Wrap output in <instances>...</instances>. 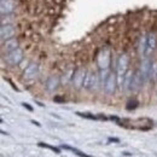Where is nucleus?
Segmentation results:
<instances>
[{
    "label": "nucleus",
    "mask_w": 157,
    "mask_h": 157,
    "mask_svg": "<svg viewBox=\"0 0 157 157\" xmlns=\"http://www.w3.org/2000/svg\"><path fill=\"white\" fill-rule=\"evenodd\" d=\"M78 116H81V117H85V118H90V120H97V116H94V115H91V114H81V113H78Z\"/></svg>",
    "instance_id": "412c9836"
},
{
    "label": "nucleus",
    "mask_w": 157,
    "mask_h": 157,
    "mask_svg": "<svg viewBox=\"0 0 157 157\" xmlns=\"http://www.w3.org/2000/svg\"><path fill=\"white\" fill-rule=\"evenodd\" d=\"M97 63H98L99 69H109L110 63H111V52L108 47H104L99 51Z\"/></svg>",
    "instance_id": "7ed1b4c3"
},
{
    "label": "nucleus",
    "mask_w": 157,
    "mask_h": 157,
    "mask_svg": "<svg viewBox=\"0 0 157 157\" xmlns=\"http://www.w3.org/2000/svg\"><path fill=\"white\" fill-rule=\"evenodd\" d=\"M16 35V28L13 24H2L0 28V36L1 41L12 39Z\"/></svg>",
    "instance_id": "0eeeda50"
},
{
    "label": "nucleus",
    "mask_w": 157,
    "mask_h": 157,
    "mask_svg": "<svg viewBox=\"0 0 157 157\" xmlns=\"http://www.w3.org/2000/svg\"><path fill=\"white\" fill-rule=\"evenodd\" d=\"M5 60L10 65H18L23 60V51L18 47V48H16L11 52H7L6 56H5Z\"/></svg>",
    "instance_id": "39448f33"
},
{
    "label": "nucleus",
    "mask_w": 157,
    "mask_h": 157,
    "mask_svg": "<svg viewBox=\"0 0 157 157\" xmlns=\"http://www.w3.org/2000/svg\"><path fill=\"white\" fill-rule=\"evenodd\" d=\"M144 81H145V80H144V78H143L141 73H140V71H136V73H134V75H133V80H132L131 91H133V92L139 91V90L141 88V86H143Z\"/></svg>",
    "instance_id": "9b49d317"
},
{
    "label": "nucleus",
    "mask_w": 157,
    "mask_h": 157,
    "mask_svg": "<svg viewBox=\"0 0 157 157\" xmlns=\"http://www.w3.org/2000/svg\"><path fill=\"white\" fill-rule=\"evenodd\" d=\"M16 48H18V40L16 38L2 41V51L4 52L7 53V52H11V51H13Z\"/></svg>",
    "instance_id": "f8f14e48"
},
{
    "label": "nucleus",
    "mask_w": 157,
    "mask_h": 157,
    "mask_svg": "<svg viewBox=\"0 0 157 157\" xmlns=\"http://www.w3.org/2000/svg\"><path fill=\"white\" fill-rule=\"evenodd\" d=\"M109 141H114V143H118L120 140H118L117 138H109Z\"/></svg>",
    "instance_id": "b1692460"
},
{
    "label": "nucleus",
    "mask_w": 157,
    "mask_h": 157,
    "mask_svg": "<svg viewBox=\"0 0 157 157\" xmlns=\"http://www.w3.org/2000/svg\"><path fill=\"white\" fill-rule=\"evenodd\" d=\"M157 50V34L155 32H147L146 33V48H145V53L143 57H147L150 58L154 52Z\"/></svg>",
    "instance_id": "f03ea898"
},
{
    "label": "nucleus",
    "mask_w": 157,
    "mask_h": 157,
    "mask_svg": "<svg viewBox=\"0 0 157 157\" xmlns=\"http://www.w3.org/2000/svg\"><path fill=\"white\" fill-rule=\"evenodd\" d=\"M22 105H23V106H24V108H27V109H28V110H29V111H33V108H32V106H30V105H29V104H27V103H23V104H22Z\"/></svg>",
    "instance_id": "5701e85b"
},
{
    "label": "nucleus",
    "mask_w": 157,
    "mask_h": 157,
    "mask_svg": "<svg viewBox=\"0 0 157 157\" xmlns=\"http://www.w3.org/2000/svg\"><path fill=\"white\" fill-rule=\"evenodd\" d=\"M128 65H129V57L126 53L120 55L116 62V78H117L118 88H122V83H123V78L126 73L128 71Z\"/></svg>",
    "instance_id": "f257e3e1"
},
{
    "label": "nucleus",
    "mask_w": 157,
    "mask_h": 157,
    "mask_svg": "<svg viewBox=\"0 0 157 157\" xmlns=\"http://www.w3.org/2000/svg\"><path fill=\"white\" fill-rule=\"evenodd\" d=\"M62 147H63V149H67V150L73 151L75 155H78V156H80V157H92V156H90V155H87V154H85V152H82V151H80V150H78V149H75V147L68 146V145H62Z\"/></svg>",
    "instance_id": "a211bd4d"
},
{
    "label": "nucleus",
    "mask_w": 157,
    "mask_h": 157,
    "mask_svg": "<svg viewBox=\"0 0 157 157\" xmlns=\"http://www.w3.org/2000/svg\"><path fill=\"white\" fill-rule=\"evenodd\" d=\"M151 67H152V62H151V59L147 58V57H144V59L141 60V64H140V69H139V71L141 73V75H143L144 80L150 78Z\"/></svg>",
    "instance_id": "9d476101"
},
{
    "label": "nucleus",
    "mask_w": 157,
    "mask_h": 157,
    "mask_svg": "<svg viewBox=\"0 0 157 157\" xmlns=\"http://www.w3.org/2000/svg\"><path fill=\"white\" fill-rule=\"evenodd\" d=\"M92 78H93V71H87L86 73V78H85V82H83V88L85 90H90L91 88Z\"/></svg>",
    "instance_id": "f3484780"
},
{
    "label": "nucleus",
    "mask_w": 157,
    "mask_h": 157,
    "mask_svg": "<svg viewBox=\"0 0 157 157\" xmlns=\"http://www.w3.org/2000/svg\"><path fill=\"white\" fill-rule=\"evenodd\" d=\"M133 75L134 73L132 70H128L124 75V78H123V83H122V88L123 91H131V85H132V80H133Z\"/></svg>",
    "instance_id": "4468645a"
},
{
    "label": "nucleus",
    "mask_w": 157,
    "mask_h": 157,
    "mask_svg": "<svg viewBox=\"0 0 157 157\" xmlns=\"http://www.w3.org/2000/svg\"><path fill=\"white\" fill-rule=\"evenodd\" d=\"M118 87L117 83V78H116V73H110L108 78L104 82V91L106 94H114L116 92Z\"/></svg>",
    "instance_id": "20e7f679"
},
{
    "label": "nucleus",
    "mask_w": 157,
    "mask_h": 157,
    "mask_svg": "<svg viewBox=\"0 0 157 157\" xmlns=\"http://www.w3.org/2000/svg\"><path fill=\"white\" fill-rule=\"evenodd\" d=\"M86 73L87 70H85L83 68H78L75 70L74 73V76H73V86L76 88V90H80L83 87V82H85V78H86Z\"/></svg>",
    "instance_id": "423d86ee"
},
{
    "label": "nucleus",
    "mask_w": 157,
    "mask_h": 157,
    "mask_svg": "<svg viewBox=\"0 0 157 157\" xmlns=\"http://www.w3.org/2000/svg\"><path fill=\"white\" fill-rule=\"evenodd\" d=\"M59 82H60V80H59L57 76L52 75V76H50V78L46 80L45 87H46V90H47L48 92H53V91H56V90L58 88Z\"/></svg>",
    "instance_id": "ddd939ff"
},
{
    "label": "nucleus",
    "mask_w": 157,
    "mask_h": 157,
    "mask_svg": "<svg viewBox=\"0 0 157 157\" xmlns=\"http://www.w3.org/2000/svg\"><path fill=\"white\" fill-rule=\"evenodd\" d=\"M138 47H139V53L141 56H144L145 53V48H146V33L143 34L139 39V44H138Z\"/></svg>",
    "instance_id": "dca6fc26"
},
{
    "label": "nucleus",
    "mask_w": 157,
    "mask_h": 157,
    "mask_svg": "<svg viewBox=\"0 0 157 157\" xmlns=\"http://www.w3.org/2000/svg\"><path fill=\"white\" fill-rule=\"evenodd\" d=\"M39 74V67L36 63H29L28 67L23 71V78L25 80H33L38 76Z\"/></svg>",
    "instance_id": "1a4fd4ad"
},
{
    "label": "nucleus",
    "mask_w": 157,
    "mask_h": 157,
    "mask_svg": "<svg viewBox=\"0 0 157 157\" xmlns=\"http://www.w3.org/2000/svg\"><path fill=\"white\" fill-rule=\"evenodd\" d=\"M137 106H138L137 100H133V103H132V101H129V103L127 104V109H128V110H131V109H136Z\"/></svg>",
    "instance_id": "4be33fe9"
},
{
    "label": "nucleus",
    "mask_w": 157,
    "mask_h": 157,
    "mask_svg": "<svg viewBox=\"0 0 157 157\" xmlns=\"http://www.w3.org/2000/svg\"><path fill=\"white\" fill-rule=\"evenodd\" d=\"M74 73H75L74 69H68V70L64 73V75H63V78L60 80V82H62L63 85H68L69 82H71V81H73V76H74Z\"/></svg>",
    "instance_id": "2eb2a0df"
},
{
    "label": "nucleus",
    "mask_w": 157,
    "mask_h": 157,
    "mask_svg": "<svg viewBox=\"0 0 157 157\" xmlns=\"http://www.w3.org/2000/svg\"><path fill=\"white\" fill-rule=\"evenodd\" d=\"M32 123H34L35 126H38V127H40V123H39V122H36V121H32Z\"/></svg>",
    "instance_id": "a878e982"
},
{
    "label": "nucleus",
    "mask_w": 157,
    "mask_h": 157,
    "mask_svg": "<svg viewBox=\"0 0 157 157\" xmlns=\"http://www.w3.org/2000/svg\"><path fill=\"white\" fill-rule=\"evenodd\" d=\"M150 78H152V80H157V60L152 62L151 73H150Z\"/></svg>",
    "instance_id": "6ab92c4d"
},
{
    "label": "nucleus",
    "mask_w": 157,
    "mask_h": 157,
    "mask_svg": "<svg viewBox=\"0 0 157 157\" xmlns=\"http://www.w3.org/2000/svg\"><path fill=\"white\" fill-rule=\"evenodd\" d=\"M55 101H64V99L60 97H55Z\"/></svg>",
    "instance_id": "393cba45"
},
{
    "label": "nucleus",
    "mask_w": 157,
    "mask_h": 157,
    "mask_svg": "<svg viewBox=\"0 0 157 157\" xmlns=\"http://www.w3.org/2000/svg\"><path fill=\"white\" fill-rule=\"evenodd\" d=\"M15 2L13 0H1V5H0V12H1V17L2 16H12L15 12Z\"/></svg>",
    "instance_id": "6e6552de"
},
{
    "label": "nucleus",
    "mask_w": 157,
    "mask_h": 157,
    "mask_svg": "<svg viewBox=\"0 0 157 157\" xmlns=\"http://www.w3.org/2000/svg\"><path fill=\"white\" fill-rule=\"evenodd\" d=\"M38 145H39L40 147H47V149H50V150L55 151L56 154H59V152H60V150H59L58 147H56V146H52V145H48V144H46V143H39Z\"/></svg>",
    "instance_id": "aec40b11"
}]
</instances>
